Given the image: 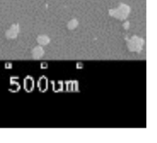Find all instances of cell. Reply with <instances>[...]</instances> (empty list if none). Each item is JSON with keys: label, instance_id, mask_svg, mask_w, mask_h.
Returning a JSON list of instances; mask_svg holds the SVG:
<instances>
[{"label": "cell", "instance_id": "1", "mask_svg": "<svg viewBox=\"0 0 157 143\" xmlns=\"http://www.w3.org/2000/svg\"><path fill=\"white\" fill-rule=\"evenodd\" d=\"M129 14H130V7L125 4H121L119 6V7L109 10L110 16H112L118 19H121V20L125 19L129 16Z\"/></svg>", "mask_w": 157, "mask_h": 143}, {"label": "cell", "instance_id": "2", "mask_svg": "<svg viewBox=\"0 0 157 143\" xmlns=\"http://www.w3.org/2000/svg\"><path fill=\"white\" fill-rule=\"evenodd\" d=\"M144 44V40L142 38H139L136 36L132 37L127 42L128 49L131 51H141Z\"/></svg>", "mask_w": 157, "mask_h": 143}, {"label": "cell", "instance_id": "3", "mask_svg": "<svg viewBox=\"0 0 157 143\" xmlns=\"http://www.w3.org/2000/svg\"><path fill=\"white\" fill-rule=\"evenodd\" d=\"M18 25L17 24H13L6 32V37L7 39H15L17 36V33H18Z\"/></svg>", "mask_w": 157, "mask_h": 143}, {"label": "cell", "instance_id": "4", "mask_svg": "<svg viewBox=\"0 0 157 143\" xmlns=\"http://www.w3.org/2000/svg\"><path fill=\"white\" fill-rule=\"evenodd\" d=\"M43 53H44V51H43L42 47H40V46H37V47H35L32 50V56H33L34 59H40V58H41L42 55H43Z\"/></svg>", "mask_w": 157, "mask_h": 143}, {"label": "cell", "instance_id": "5", "mask_svg": "<svg viewBox=\"0 0 157 143\" xmlns=\"http://www.w3.org/2000/svg\"><path fill=\"white\" fill-rule=\"evenodd\" d=\"M24 85H25V88L27 91H31L34 87V82H33V79L31 77H27L26 80L24 81Z\"/></svg>", "mask_w": 157, "mask_h": 143}, {"label": "cell", "instance_id": "6", "mask_svg": "<svg viewBox=\"0 0 157 143\" xmlns=\"http://www.w3.org/2000/svg\"><path fill=\"white\" fill-rule=\"evenodd\" d=\"M37 41L40 45H47L50 42V39L45 35H41L37 38Z\"/></svg>", "mask_w": 157, "mask_h": 143}, {"label": "cell", "instance_id": "7", "mask_svg": "<svg viewBox=\"0 0 157 143\" xmlns=\"http://www.w3.org/2000/svg\"><path fill=\"white\" fill-rule=\"evenodd\" d=\"M39 88L41 91H44L47 88V80L45 77H42L41 79H40L39 81Z\"/></svg>", "mask_w": 157, "mask_h": 143}, {"label": "cell", "instance_id": "8", "mask_svg": "<svg viewBox=\"0 0 157 143\" xmlns=\"http://www.w3.org/2000/svg\"><path fill=\"white\" fill-rule=\"evenodd\" d=\"M77 25H78V21H77L76 19H72V20L68 23L67 27H68L69 29H74V28H75L77 27Z\"/></svg>", "mask_w": 157, "mask_h": 143}, {"label": "cell", "instance_id": "9", "mask_svg": "<svg viewBox=\"0 0 157 143\" xmlns=\"http://www.w3.org/2000/svg\"><path fill=\"white\" fill-rule=\"evenodd\" d=\"M123 27H124L125 28H129V23H128V22H126V23L123 25Z\"/></svg>", "mask_w": 157, "mask_h": 143}]
</instances>
